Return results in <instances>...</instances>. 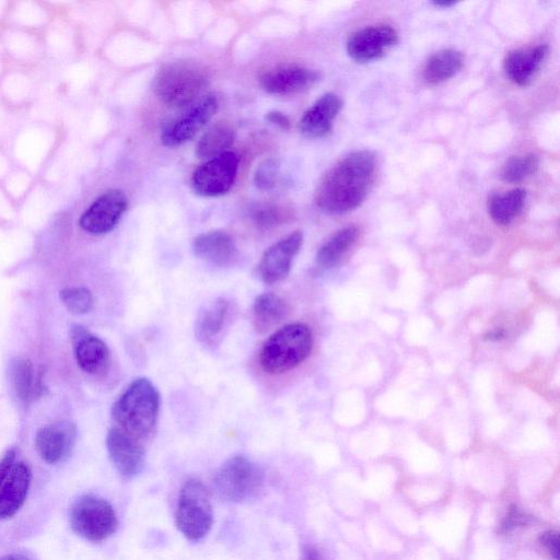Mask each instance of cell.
<instances>
[{
    "label": "cell",
    "mask_w": 560,
    "mask_h": 560,
    "mask_svg": "<svg viewBox=\"0 0 560 560\" xmlns=\"http://www.w3.org/2000/svg\"><path fill=\"white\" fill-rule=\"evenodd\" d=\"M375 155L368 150L349 153L322 178L315 202L324 212L346 213L358 208L366 198L376 178Z\"/></svg>",
    "instance_id": "obj_1"
},
{
    "label": "cell",
    "mask_w": 560,
    "mask_h": 560,
    "mask_svg": "<svg viewBox=\"0 0 560 560\" xmlns=\"http://www.w3.org/2000/svg\"><path fill=\"white\" fill-rule=\"evenodd\" d=\"M160 394L145 377L133 380L113 406L118 428L141 441L150 438L158 424Z\"/></svg>",
    "instance_id": "obj_2"
},
{
    "label": "cell",
    "mask_w": 560,
    "mask_h": 560,
    "mask_svg": "<svg viewBox=\"0 0 560 560\" xmlns=\"http://www.w3.org/2000/svg\"><path fill=\"white\" fill-rule=\"evenodd\" d=\"M313 337L310 327L292 323L276 330L261 346L258 360L268 374L279 375L300 365L311 353Z\"/></svg>",
    "instance_id": "obj_3"
},
{
    "label": "cell",
    "mask_w": 560,
    "mask_h": 560,
    "mask_svg": "<svg viewBox=\"0 0 560 560\" xmlns=\"http://www.w3.org/2000/svg\"><path fill=\"white\" fill-rule=\"evenodd\" d=\"M207 80V73L201 66L188 60H177L159 70L153 89L160 101L167 106L184 107L202 92Z\"/></svg>",
    "instance_id": "obj_4"
},
{
    "label": "cell",
    "mask_w": 560,
    "mask_h": 560,
    "mask_svg": "<svg viewBox=\"0 0 560 560\" xmlns=\"http://www.w3.org/2000/svg\"><path fill=\"white\" fill-rule=\"evenodd\" d=\"M215 494L225 502L244 503L256 499L265 486V472L242 455L226 459L213 478Z\"/></svg>",
    "instance_id": "obj_5"
},
{
    "label": "cell",
    "mask_w": 560,
    "mask_h": 560,
    "mask_svg": "<svg viewBox=\"0 0 560 560\" xmlns=\"http://www.w3.org/2000/svg\"><path fill=\"white\" fill-rule=\"evenodd\" d=\"M175 523L178 530L191 541L207 536L213 524L209 490L198 478L187 479L180 488Z\"/></svg>",
    "instance_id": "obj_6"
},
{
    "label": "cell",
    "mask_w": 560,
    "mask_h": 560,
    "mask_svg": "<svg viewBox=\"0 0 560 560\" xmlns=\"http://www.w3.org/2000/svg\"><path fill=\"white\" fill-rule=\"evenodd\" d=\"M70 524L79 536L93 542H100L116 532L118 520L108 501L101 497L85 494L72 504Z\"/></svg>",
    "instance_id": "obj_7"
},
{
    "label": "cell",
    "mask_w": 560,
    "mask_h": 560,
    "mask_svg": "<svg viewBox=\"0 0 560 560\" xmlns=\"http://www.w3.org/2000/svg\"><path fill=\"white\" fill-rule=\"evenodd\" d=\"M238 156L231 151L207 160L192 174L191 185L201 196L215 197L228 192L236 178Z\"/></svg>",
    "instance_id": "obj_8"
},
{
    "label": "cell",
    "mask_w": 560,
    "mask_h": 560,
    "mask_svg": "<svg viewBox=\"0 0 560 560\" xmlns=\"http://www.w3.org/2000/svg\"><path fill=\"white\" fill-rule=\"evenodd\" d=\"M127 206L128 199L122 190L109 189L83 212L79 224L91 234L107 233L118 223Z\"/></svg>",
    "instance_id": "obj_9"
},
{
    "label": "cell",
    "mask_w": 560,
    "mask_h": 560,
    "mask_svg": "<svg viewBox=\"0 0 560 560\" xmlns=\"http://www.w3.org/2000/svg\"><path fill=\"white\" fill-rule=\"evenodd\" d=\"M109 458L125 479L136 477L144 467L145 451L142 443L121 429L114 427L106 435Z\"/></svg>",
    "instance_id": "obj_10"
},
{
    "label": "cell",
    "mask_w": 560,
    "mask_h": 560,
    "mask_svg": "<svg viewBox=\"0 0 560 560\" xmlns=\"http://www.w3.org/2000/svg\"><path fill=\"white\" fill-rule=\"evenodd\" d=\"M397 40L398 34L390 25H372L352 33L347 39L346 49L351 59L368 62L381 58Z\"/></svg>",
    "instance_id": "obj_11"
},
{
    "label": "cell",
    "mask_w": 560,
    "mask_h": 560,
    "mask_svg": "<svg viewBox=\"0 0 560 560\" xmlns=\"http://www.w3.org/2000/svg\"><path fill=\"white\" fill-rule=\"evenodd\" d=\"M303 244L301 231H294L270 246L262 255L258 271L261 280L272 284L283 280L290 272L292 261Z\"/></svg>",
    "instance_id": "obj_12"
},
{
    "label": "cell",
    "mask_w": 560,
    "mask_h": 560,
    "mask_svg": "<svg viewBox=\"0 0 560 560\" xmlns=\"http://www.w3.org/2000/svg\"><path fill=\"white\" fill-rule=\"evenodd\" d=\"M218 109L215 96L208 95L184 116L167 127L161 140L166 147H176L190 140L213 117Z\"/></svg>",
    "instance_id": "obj_13"
},
{
    "label": "cell",
    "mask_w": 560,
    "mask_h": 560,
    "mask_svg": "<svg viewBox=\"0 0 560 560\" xmlns=\"http://www.w3.org/2000/svg\"><path fill=\"white\" fill-rule=\"evenodd\" d=\"M318 80V73L312 69L284 65L269 69L259 77L260 86L270 94H292L304 91Z\"/></svg>",
    "instance_id": "obj_14"
},
{
    "label": "cell",
    "mask_w": 560,
    "mask_h": 560,
    "mask_svg": "<svg viewBox=\"0 0 560 560\" xmlns=\"http://www.w3.org/2000/svg\"><path fill=\"white\" fill-rule=\"evenodd\" d=\"M74 441V425L61 421L47 424L37 431L35 448L44 462L54 465L69 456Z\"/></svg>",
    "instance_id": "obj_15"
},
{
    "label": "cell",
    "mask_w": 560,
    "mask_h": 560,
    "mask_svg": "<svg viewBox=\"0 0 560 560\" xmlns=\"http://www.w3.org/2000/svg\"><path fill=\"white\" fill-rule=\"evenodd\" d=\"M71 341L77 363L82 371L98 374L106 370L109 350L102 339L91 335L82 326H74L71 329Z\"/></svg>",
    "instance_id": "obj_16"
},
{
    "label": "cell",
    "mask_w": 560,
    "mask_h": 560,
    "mask_svg": "<svg viewBox=\"0 0 560 560\" xmlns=\"http://www.w3.org/2000/svg\"><path fill=\"white\" fill-rule=\"evenodd\" d=\"M342 107L341 98L334 93L319 97L302 116L301 132L308 138H323L330 133L335 118Z\"/></svg>",
    "instance_id": "obj_17"
},
{
    "label": "cell",
    "mask_w": 560,
    "mask_h": 560,
    "mask_svg": "<svg viewBox=\"0 0 560 560\" xmlns=\"http://www.w3.org/2000/svg\"><path fill=\"white\" fill-rule=\"evenodd\" d=\"M192 249L197 257L218 267L233 265L238 256L232 236L220 230L199 234L194 240Z\"/></svg>",
    "instance_id": "obj_18"
},
{
    "label": "cell",
    "mask_w": 560,
    "mask_h": 560,
    "mask_svg": "<svg viewBox=\"0 0 560 560\" xmlns=\"http://www.w3.org/2000/svg\"><path fill=\"white\" fill-rule=\"evenodd\" d=\"M548 55L547 45L509 51L503 59L506 77L520 86L528 85Z\"/></svg>",
    "instance_id": "obj_19"
},
{
    "label": "cell",
    "mask_w": 560,
    "mask_h": 560,
    "mask_svg": "<svg viewBox=\"0 0 560 560\" xmlns=\"http://www.w3.org/2000/svg\"><path fill=\"white\" fill-rule=\"evenodd\" d=\"M32 480L30 467L13 464L0 488V521L12 517L24 504Z\"/></svg>",
    "instance_id": "obj_20"
},
{
    "label": "cell",
    "mask_w": 560,
    "mask_h": 560,
    "mask_svg": "<svg viewBox=\"0 0 560 560\" xmlns=\"http://www.w3.org/2000/svg\"><path fill=\"white\" fill-rule=\"evenodd\" d=\"M464 55L452 48L432 54L423 67L422 77L430 85L441 84L453 78L464 66Z\"/></svg>",
    "instance_id": "obj_21"
},
{
    "label": "cell",
    "mask_w": 560,
    "mask_h": 560,
    "mask_svg": "<svg viewBox=\"0 0 560 560\" xmlns=\"http://www.w3.org/2000/svg\"><path fill=\"white\" fill-rule=\"evenodd\" d=\"M289 315V304L278 294H259L253 305V323L260 334L267 332Z\"/></svg>",
    "instance_id": "obj_22"
},
{
    "label": "cell",
    "mask_w": 560,
    "mask_h": 560,
    "mask_svg": "<svg viewBox=\"0 0 560 560\" xmlns=\"http://www.w3.org/2000/svg\"><path fill=\"white\" fill-rule=\"evenodd\" d=\"M525 200L526 191L523 188H514L503 194H493L487 202L489 215L498 225H509L522 212Z\"/></svg>",
    "instance_id": "obj_23"
},
{
    "label": "cell",
    "mask_w": 560,
    "mask_h": 560,
    "mask_svg": "<svg viewBox=\"0 0 560 560\" xmlns=\"http://www.w3.org/2000/svg\"><path fill=\"white\" fill-rule=\"evenodd\" d=\"M229 302L217 299L206 306L196 322V336L203 343H213L221 335L229 316Z\"/></svg>",
    "instance_id": "obj_24"
},
{
    "label": "cell",
    "mask_w": 560,
    "mask_h": 560,
    "mask_svg": "<svg viewBox=\"0 0 560 560\" xmlns=\"http://www.w3.org/2000/svg\"><path fill=\"white\" fill-rule=\"evenodd\" d=\"M235 131L228 121H217L200 138L196 147L199 159L210 160L224 152L232 145Z\"/></svg>",
    "instance_id": "obj_25"
},
{
    "label": "cell",
    "mask_w": 560,
    "mask_h": 560,
    "mask_svg": "<svg viewBox=\"0 0 560 560\" xmlns=\"http://www.w3.org/2000/svg\"><path fill=\"white\" fill-rule=\"evenodd\" d=\"M359 237L355 225L347 226L336 232L317 252L316 261L323 268H330L339 264L342 257L353 246Z\"/></svg>",
    "instance_id": "obj_26"
},
{
    "label": "cell",
    "mask_w": 560,
    "mask_h": 560,
    "mask_svg": "<svg viewBox=\"0 0 560 560\" xmlns=\"http://www.w3.org/2000/svg\"><path fill=\"white\" fill-rule=\"evenodd\" d=\"M10 381L15 396L27 402L36 392L35 374L32 362L25 358H15L9 368Z\"/></svg>",
    "instance_id": "obj_27"
},
{
    "label": "cell",
    "mask_w": 560,
    "mask_h": 560,
    "mask_svg": "<svg viewBox=\"0 0 560 560\" xmlns=\"http://www.w3.org/2000/svg\"><path fill=\"white\" fill-rule=\"evenodd\" d=\"M249 217L257 228L269 230L290 221L292 210L280 203L262 202L250 208Z\"/></svg>",
    "instance_id": "obj_28"
},
{
    "label": "cell",
    "mask_w": 560,
    "mask_h": 560,
    "mask_svg": "<svg viewBox=\"0 0 560 560\" xmlns=\"http://www.w3.org/2000/svg\"><path fill=\"white\" fill-rule=\"evenodd\" d=\"M538 165L539 159L534 153L511 156L502 166L501 177L506 183L517 184L533 176Z\"/></svg>",
    "instance_id": "obj_29"
},
{
    "label": "cell",
    "mask_w": 560,
    "mask_h": 560,
    "mask_svg": "<svg viewBox=\"0 0 560 560\" xmlns=\"http://www.w3.org/2000/svg\"><path fill=\"white\" fill-rule=\"evenodd\" d=\"M60 300L67 310L75 315L90 312L94 300L91 291L84 287H70L60 291Z\"/></svg>",
    "instance_id": "obj_30"
},
{
    "label": "cell",
    "mask_w": 560,
    "mask_h": 560,
    "mask_svg": "<svg viewBox=\"0 0 560 560\" xmlns=\"http://www.w3.org/2000/svg\"><path fill=\"white\" fill-rule=\"evenodd\" d=\"M279 164L273 159L261 162L254 175L255 185L261 190H269L277 185Z\"/></svg>",
    "instance_id": "obj_31"
},
{
    "label": "cell",
    "mask_w": 560,
    "mask_h": 560,
    "mask_svg": "<svg viewBox=\"0 0 560 560\" xmlns=\"http://www.w3.org/2000/svg\"><path fill=\"white\" fill-rule=\"evenodd\" d=\"M530 521L529 516H527L524 512H522L516 506L510 508L503 523L502 530L510 532L511 529L523 526Z\"/></svg>",
    "instance_id": "obj_32"
},
{
    "label": "cell",
    "mask_w": 560,
    "mask_h": 560,
    "mask_svg": "<svg viewBox=\"0 0 560 560\" xmlns=\"http://www.w3.org/2000/svg\"><path fill=\"white\" fill-rule=\"evenodd\" d=\"M539 542L545 547V549L556 560L558 559V534L553 530H548L541 534L539 538Z\"/></svg>",
    "instance_id": "obj_33"
},
{
    "label": "cell",
    "mask_w": 560,
    "mask_h": 560,
    "mask_svg": "<svg viewBox=\"0 0 560 560\" xmlns=\"http://www.w3.org/2000/svg\"><path fill=\"white\" fill-rule=\"evenodd\" d=\"M14 458L15 451L13 448L7 451L0 458V488L5 480L11 467L13 466Z\"/></svg>",
    "instance_id": "obj_34"
},
{
    "label": "cell",
    "mask_w": 560,
    "mask_h": 560,
    "mask_svg": "<svg viewBox=\"0 0 560 560\" xmlns=\"http://www.w3.org/2000/svg\"><path fill=\"white\" fill-rule=\"evenodd\" d=\"M266 119L270 124L276 125L283 130H289L291 127V121L289 117L279 110L268 112L266 115Z\"/></svg>",
    "instance_id": "obj_35"
},
{
    "label": "cell",
    "mask_w": 560,
    "mask_h": 560,
    "mask_svg": "<svg viewBox=\"0 0 560 560\" xmlns=\"http://www.w3.org/2000/svg\"><path fill=\"white\" fill-rule=\"evenodd\" d=\"M302 560H325L323 555L314 546H304L302 551Z\"/></svg>",
    "instance_id": "obj_36"
},
{
    "label": "cell",
    "mask_w": 560,
    "mask_h": 560,
    "mask_svg": "<svg viewBox=\"0 0 560 560\" xmlns=\"http://www.w3.org/2000/svg\"><path fill=\"white\" fill-rule=\"evenodd\" d=\"M0 560H31V559L22 553H11V555H7V556L0 558Z\"/></svg>",
    "instance_id": "obj_37"
},
{
    "label": "cell",
    "mask_w": 560,
    "mask_h": 560,
    "mask_svg": "<svg viewBox=\"0 0 560 560\" xmlns=\"http://www.w3.org/2000/svg\"><path fill=\"white\" fill-rule=\"evenodd\" d=\"M504 336L503 331L502 330H495V331H492V332H489L486 338L487 339H490V340H499L500 338H502Z\"/></svg>",
    "instance_id": "obj_38"
},
{
    "label": "cell",
    "mask_w": 560,
    "mask_h": 560,
    "mask_svg": "<svg viewBox=\"0 0 560 560\" xmlns=\"http://www.w3.org/2000/svg\"><path fill=\"white\" fill-rule=\"evenodd\" d=\"M433 4H435L436 7L448 8V7L454 5L455 2H453V1H434Z\"/></svg>",
    "instance_id": "obj_39"
}]
</instances>
